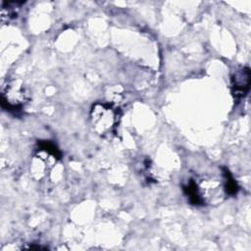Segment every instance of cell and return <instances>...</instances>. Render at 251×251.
I'll list each match as a JSON object with an SVG mask.
<instances>
[{
	"label": "cell",
	"instance_id": "6da1fadb",
	"mask_svg": "<svg viewBox=\"0 0 251 251\" xmlns=\"http://www.w3.org/2000/svg\"><path fill=\"white\" fill-rule=\"evenodd\" d=\"M122 119L121 108L113 102H95L89 112L92 130L102 138L111 139L118 133Z\"/></svg>",
	"mask_w": 251,
	"mask_h": 251
},
{
	"label": "cell",
	"instance_id": "7a4b0ae2",
	"mask_svg": "<svg viewBox=\"0 0 251 251\" xmlns=\"http://www.w3.org/2000/svg\"><path fill=\"white\" fill-rule=\"evenodd\" d=\"M30 100V94L23 81H7L1 90V107L13 116H21L26 104Z\"/></svg>",
	"mask_w": 251,
	"mask_h": 251
},
{
	"label": "cell",
	"instance_id": "3957f363",
	"mask_svg": "<svg viewBox=\"0 0 251 251\" xmlns=\"http://www.w3.org/2000/svg\"><path fill=\"white\" fill-rule=\"evenodd\" d=\"M251 72L246 66L235 68L230 75L231 95L236 102L245 98L250 89Z\"/></svg>",
	"mask_w": 251,
	"mask_h": 251
},
{
	"label": "cell",
	"instance_id": "277c9868",
	"mask_svg": "<svg viewBox=\"0 0 251 251\" xmlns=\"http://www.w3.org/2000/svg\"><path fill=\"white\" fill-rule=\"evenodd\" d=\"M222 176H223V188L226 195L234 196L239 191V185L232 174L226 167H222Z\"/></svg>",
	"mask_w": 251,
	"mask_h": 251
},
{
	"label": "cell",
	"instance_id": "5b68a950",
	"mask_svg": "<svg viewBox=\"0 0 251 251\" xmlns=\"http://www.w3.org/2000/svg\"><path fill=\"white\" fill-rule=\"evenodd\" d=\"M25 2H2L1 3V18L2 22H11L18 18L21 6Z\"/></svg>",
	"mask_w": 251,
	"mask_h": 251
}]
</instances>
